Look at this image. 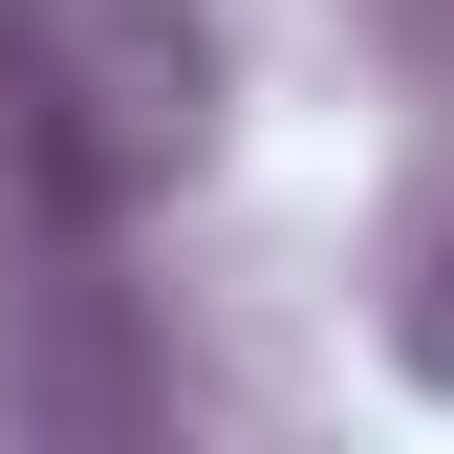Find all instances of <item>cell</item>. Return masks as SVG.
I'll return each mask as SVG.
<instances>
[{
	"label": "cell",
	"instance_id": "obj_2",
	"mask_svg": "<svg viewBox=\"0 0 454 454\" xmlns=\"http://www.w3.org/2000/svg\"><path fill=\"white\" fill-rule=\"evenodd\" d=\"M411 368H433V389H454V239H433V260H411Z\"/></svg>",
	"mask_w": 454,
	"mask_h": 454
},
{
	"label": "cell",
	"instance_id": "obj_1",
	"mask_svg": "<svg viewBox=\"0 0 454 454\" xmlns=\"http://www.w3.org/2000/svg\"><path fill=\"white\" fill-rule=\"evenodd\" d=\"M216 22L195 0H0V174L43 239H130L216 174Z\"/></svg>",
	"mask_w": 454,
	"mask_h": 454
}]
</instances>
